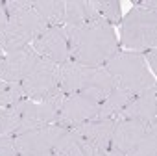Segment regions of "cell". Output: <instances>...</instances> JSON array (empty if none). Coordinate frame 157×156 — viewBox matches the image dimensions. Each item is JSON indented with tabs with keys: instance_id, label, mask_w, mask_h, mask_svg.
Listing matches in <instances>:
<instances>
[{
	"instance_id": "6da1fadb",
	"label": "cell",
	"mask_w": 157,
	"mask_h": 156,
	"mask_svg": "<svg viewBox=\"0 0 157 156\" xmlns=\"http://www.w3.org/2000/svg\"><path fill=\"white\" fill-rule=\"evenodd\" d=\"M67 37L70 60L87 67H105V63L120 50L113 26L104 21H91L67 34Z\"/></svg>"
},
{
	"instance_id": "7a4b0ae2",
	"label": "cell",
	"mask_w": 157,
	"mask_h": 156,
	"mask_svg": "<svg viewBox=\"0 0 157 156\" xmlns=\"http://www.w3.org/2000/svg\"><path fill=\"white\" fill-rule=\"evenodd\" d=\"M105 71L113 76L117 88L128 91L133 97L155 86V80L150 74V69L142 54H137V52L118 50L105 63Z\"/></svg>"
},
{
	"instance_id": "3957f363",
	"label": "cell",
	"mask_w": 157,
	"mask_h": 156,
	"mask_svg": "<svg viewBox=\"0 0 157 156\" xmlns=\"http://www.w3.org/2000/svg\"><path fill=\"white\" fill-rule=\"evenodd\" d=\"M109 147L124 156H157V126L117 119Z\"/></svg>"
},
{
	"instance_id": "277c9868",
	"label": "cell",
	"mask_w": 157,
	"mask_h": 156,
	"mask_svg": "<svg viewBox=\"0 0 157 156\" xmlns=\"http://www.w3.org/2000/svg\"><path fill=\"white\" fill-rule=\"evenodd\" d=\"M120 45L128 52H148L157 45V13L133 8L120 21Z\"/></svg>"
},
{
	"instance_id": "5b68a950",
	"label": "cell",
	"mask_w": 157,
	"mask_h": 156,
	"mask_svg": "<svg viewBox=\"0 0 157 156\" xmlns=\"http://www.w3.org/2000/svg\"><path fill=\"white\" fill-rule=\"evenodd\" d=\"M48 26L39 19L33 10H22L8 17L0 32V52H13L30 47Z\"/></svg>"
},
{
	"instance_id": "8992f818",
	"label": "cell",
	"mask_w": 157,
	"mask_h": 156,
	"mask_svg": "<svg viewBox=\"0 0 157 156\" xmlns=\"http://www.w3.org/2000/svg\"><path fill=\"white\" fill-rule=\"evenodd\" d=\"M65 95L61 93V89L54 91L52 95H48L43 101H21L13 106H10L17 115H19V128L15 136L26 134L30 130L46 126V125H56L57 113L63 106Z\"/></svg>"
},
{
	"instance_id": "52a82bcc",
	"label": "cell",
	"mask_w": 157,
	"mask_h": 156,
	"mask_svg": "<svg viewBox=\"0 0 157 156\" xmlns=\"http://www.w3.org/2000/svg\"><path fill=\"white\" fill-rule=\"evenodd\" d=\"M22 89L28 101H43L59 89L57 65L46 60H39L32 72L22 80Z\"/></svg>"
},
{
	"instance_id": "ba28073f",
	"label": "cell",
	"mask_w": 157,
	"mask_h": 156,
	"mask_svg": "<svg viewBox=\"0 0 157 156\" xmlns=\"http://www.w3.org/2000/svg\"><path fill=\"white\" fill-rule=\"evenodd\" d=\"M98 108H100V102L93 101L87 95H82V93L68 95L63 101V106L56 119V125H59L67 130H72L76 126L94 119L98 113Z\"/></svg>"
},
{
	"instance_id": "9c48e42d",
	"label": "cell",
	"mask_w": 157,
	"mask_h": 156,
	"mask_svg": "<svg viewBox=\"0 0 157 156\" xmlns=\"http://www.w3.org/2000/svg\"><path fill=\"white\" fill-rule=\"evenodd\" d=\"M32 48L41 60L52 61L56 65H61L70 60L68 52V37L63 30V26H48L33 43Z\"/></svg>"
},
{
	"instance_id": "30bf717a",
	"label": "cell",
	"mask_w": 157,
	"mask_h": 156,
	"mask_svg": "<svg viewBox=\"0 0 157 156\" xmlns=\"http://www.w3.org/2000/svg\"><path fill=\"white\" fill-rule=\"evenodd\" d=\"M67 132V128L59 125H46L35 130H30L26 134L15 136V143L19 149V154H43L52 152L59 138Z\"/></svg>"
},
{
	"instance_id": "8fae6325",
	"label": "cell",
	"mask_w": 157,
	"mask_h": 156,
	"mask_svg": "<svg viewBox=\"0 0 157 156\" xmlns=\"http://www.w3.org/2000/svg\"><path fill=\"white\" fill-rule=\"evenodd\" d=\"M39 60L41 58L35 54L32 47L4 54L2 61H0V80L8 84H22V80L32 72Z\"/></svg>"
},
{
	"instance_id": "7c38bea8",
	"label": "cell",
	"mask_w": 157,
	"mask_h": 156,
	"mask_svg": "<svg viewBox=\"0 0 157 156\" xmlns=\"http://www.w3.org/2000/svg\"><path fill=\"white\" fill-rule=\"evenodd\" d=\"M117 119H129V121H139L146 123L151 126H157V95H155V86L131 97V101L124 106V110L118 113Z\"/></svg>"
},
{
	"instance_id": "4fadbf2b",
	"label": "cell",
	"mask_w": 157,
	"mask_h": 156,
	"mask_svg": "<svg viewBox=\"0 0 157 156\" xmlns=\"http://www.w3.org/2000/svg\"><path fill=\"white\" fill-rule=\"evenodd\" d=\"M93 67L80 65L72 60L57 65V74H59V89L65 97L74 95V93H82L87 78L91 74Z\"/></svg>"
},
{
	"instance_id": "5bb4252c",
	"label": "cell",
	"mask_w": 157,
	"mask_h": 156,
	"mask_svg": "<svg viewBox=\"0 0 157 156\" xmlns=\"http://www.w3.org/2000/svg\"><path fill=\"white\" fill-rule=\"evenodd\" d=\"M115 121L117 119H91V121H87V123H83L80 126H76L72 130H76L83 139H87L94 149L105 150L111 145Z\"/></svg>"
},
{
	"instance_id": "9a60e30c",
	"label": "cell",
	"mask_w": 157,
	"mask_h": 156,
	"mask_svg": "<svg viewBox=\"0 0 157 156\" xmlns=\"http://www.w3.org/2000/svg\"><path fill=\"white\" fill-rule=\"evenodd\" d=\"M91 21H100L91 0H67L65 2V19H63L65 34L82 28Z\"/></svg>"
},
{
	"instance_id": "2e32d148",
	"label": "cell",
	"mask_w": 157,
	"mask_h": 156,
	"mask_svg": "<svg viewBox=\"0 0 157 156\" xmlns=\"http://www.w3.org/2000/svg\"><path fill=\"white\" fill-rule=\"evenodd\" d=\"M117 88L113 76L105 71V67H93L87 82L82 89V95L91 97L96 102H102L113 89Z\"/></svg>"
},
{
	"instance_id": "e0dca14e",
	"label": "cell",
	"mask_w": 157,
	"mask_h": 156,
	"mask_svg": "<svg viewBox=\"0 0 157 156\" xmlns=\"http://www.w3.org/2000/svg\"><path fill=\"white\" fill-rule=\"evenodd\" d=\"M93 152L94 147L76 130H67L52 150L54 156H93Z\"/></svg>"
},
{
	"instance_id": "ac0fdd59",
	"label": "cell",
	"mask_w": 157,
	"mask_h": 156,
	"mask_svg": "<svg viewBox=\"0 0 157 156\" xmlns=\"http://www.w3.org/2000/svg\"><path fill=\"white\" fill-rule=\"evenodd\" d=\"M32 10L46 26H63L65 0H33Z\"/></svg>"
},
{
	"instance_id": "d6986e66",
	"label": "cell",
	"mask_w": 157,
	"mask_h": 156,
	"mask_svg": "<svg viewBox=\"0 0 157 156\" xmlns=\"http://www.w3.org/2000/svg\"><path fill=\"white\" fill-rule=\"evenodd\" d=\"M133 95H129L128 91L120 89V88H115L102 102H100V108H98V113L94 119H117L118 113L124 110V106L131 101Z\"/></svg>"
},
{
	"instance_id": "ffe728a7",
	"label": "cell",
	"mask_w": 157,
	"mask_h": 156,
	"mask_svg": "<svg viewBox=\"0 0 157 156\" xmlns=\"http://www.w3.org/2000/svg\"><path fill=\"white\" fill-rule=\"evenodd\" d=\"M91 2H93V8L100 21L107 23L109 26L120 24V21H122L120 2H117V0H91Z\"/></svg>"
},
{
	"instance_id": "44dd1931",
	"label": "cell",
	"mask_w": 157,
	"mask_h": 156,
	"mask_svg": "<svg viewBox=\"0 0 157 156\" xmlns=\"http://www.w3.org/2000/svg\"><path fill=\"white\" fill-rule=\"evenodd\" d=\"M19 128V115L11 108H0V136H13Z\"/></svg>"
},
{
	"instance_id": "7402d4cb",
	"label": "cell",
	"mask_w": 157,
	"mask_h": 156,
	"mask_svg": "<svg viewBox=\"0 0 157 156\" xmlns=\"http://www.w3.org/2000/svg\"><path fill=\"white\" fill-rule=\"evenodd\" d=\"M0 156H19L13 136H0Z\"/></svg>"
},
{
	"instance_id": "603a6c76",
	"label": "cell",
	"mask_w": 157,
	"mask_h": 156,
	"mask_svg": "<svg viewBox=\"0 0 157 156\" xmlns=\"http://www.w3.org/2000/svg\"><path fill=\"white\" fill-rule=\"evenodd\" d=\"M32 4H33V0H4V10L10 17L22 10H32Z\"/></svg>"
},
{
	"instance_id": "cb8c5ba5",
	"label": "cell",
	"mask_w": 157,
	"mask_h": 156,
	"mask_svg": "<svg viewBox=\"0 0 157 156\" xmlns=\"http://www.w3.org/2000/svg\"><path fill=\"white\" fill-rule=\"evenodd\" d=\"M10 91H8V82L0 80V108H10Z\"/></svg>"
},
{
	"instance_id": "d4e9b609",
	"label": "cell",
	"mask_w": 157,
	"mask_h": 156,
	"mask_svg": "<svg viewBox=\"0 0 157 156\" xmlns=\"http://www.w3.org/2000/svg\"><path fill=\"white\" fill-rule=\"evenodd\" d=\"M93 156H124V154H120L117 149H113V147H109V149H105V150H100V149H94V152H93Z\"/></svg>"
},
{
	"instance_id": "484cf974",
	"label": "cell",
	"mask_w": 157,
	"mask_h": 156,
	"mask_svg": "<svg viewBox=\"0 0 157 156\" xmlns=\"http://www.w3.org/2000/svg\"><path fill=\"white\" fill-rule=\"evenodd\" d=\"M146 60L150 61L151 69H153V71H157V52H155V48H151V50H148V52H146Z\"/></svg>"
},
{
	"instance_id": "4316f807",
	"label": "cell",
	"mask_w": 157,
	"mask_h": 156,
	"mask_svg": "<svg viewBox=\"0 0 157 156\" xmlns=\"http://www.w3.org/2000/svg\"><path fill=\"white\" fill-rule=\"evenodd\" d=\"M6 21H8V13L4 10V2H0V32H2V28L6 26Z\"/></svg>"
},
{
	"instance_id": "83f0119b",
	"label": "cell",
	"mask_w": 157,
	"mask_h": 156,
	"mask_svg": "<svg viewBox=\"0 0 157 156\" xmlns=\"http://www.w3.org/2000/svg\"><path fill=\"white\" fill-rule=\"evenodd\" d=\"M19 156H54L52 152H43V154H19Z\"/></svg>"
},
{
	"instance_id": "f1b7e54d",
	"label": "cell",
	"mask_w": 157,
	"mask_h": 156,
	"mask_svg": "<svg viewBox=\"0 0 157 156\" xmlns=\"http://www.w3.org/2000/svg\"><path fill=\"white\" fill-rule=\"evenodd\" d=\"M2 58H4V52H0V61H2Z\"/></svg>"
}]
</instances>
